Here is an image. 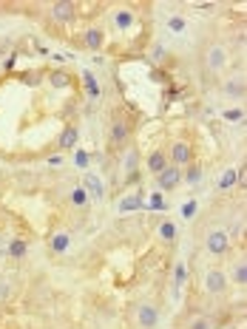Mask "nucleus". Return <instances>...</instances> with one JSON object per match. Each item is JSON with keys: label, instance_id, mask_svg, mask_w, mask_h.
Wrapping results in <instances>:
<instances>
[{"label": "nucleus", "instance_id": "nucleus-1", "mask_svg": "<svg viewBox=\"0 0 247 329\" xmlns=\"http://www.w3.org/2000/svg\"><path fill=\"white\" fill-rule=\"evenodd\" d=\"M228 62H230V52H228V46H222V43H210L208 48H204L202 54V66L208 74H213V77H219L222 71L228 68Z\"/></svg>", "mask_w": 247, "mask_h": 329}, {"label": "nucleus", "instance_id": "nucleus-2", "mask_svg": "<svg viewBox=\"0 0 247 329\" xmlns=\"http://www.w3.org/2000/svg\"><path fill=\"white\" fill-rule=\"evenodd\" d=\"M165 154H168V164H174V168H188L194 162V145L188 139H176L170 145V150H165Z\"/></svg>", "mask_w": 247, "mask_h": 329}, {"label": "nucleus", "instance_id": "nucleus-3", "mask_svg": "<svg viewBox=\"0 0 247 329\" xmlns=\"http://www.w3.org/2000/svg\"><path fill=\"white\" fill-rule=\"evenodd\" d=\"M204 247H208L210 256H224L230 250V233L222 230V227H210L208 236H204Z\"/></svg>", "mask_w": 247, "mask_h": 329}, {"label": "nucleus", "instance_id": "nucleus-4", "mask_svg": "<svg viewBox=\"0 0 247 329\" xmlns=\"http://www.w3.org/2000/svg\"><path fill=\"white\" fill-rule=\"evenodd\" d=\"M228 286H230V278H228L224 270L210 267L208 272H204V292L208 295H224L228 292Z\"/></svg>", "mask_w": 247, "mask_h": 329}, {"label": "nucleus", "instance_id": "nucleus-5", "mask_svg": "<svg viewBox=\"0 0 247 329\" xmlns=\"http://www.w3.org/2000/svg\"><path fill=\"white\" fill-rule=\"evenodd\" d=\"M128 136H131V125H128V120H125L122 114H114V120H111V148L114 150H122L125 145H128Z\"/></svg>", "mask_w": 247, "mask_h": 329}, {"label": "nucleus", "instance_id": "nucleus-6", "mask_svg": "<svg viewBox=\"0 0 247 329\" xmlns=\"http://www.w3.org/2000/svg\"><path fill=\"white\" fill-rule=\"evenodd\" d=\"M156 324H159V306L156 304H150V301L140 304V306H136V326L140 329H154Z\"/></svg>", "mask_w": 247, "mask_h": 329}, {"label": "nucleus", "instance_id": "nucleus-7", "mask_svg": "<svg viewBox=\"0 0 247 329\" xmlns=\"http://www.w3.org/2000/svg\"><path fill=\"white\" fill-rule=\"evenodd\" d=\"M48 14H52L54 23L66 26V23H71V20L77 18V6L68 3V0H60V3H52V6H48Z\"/></svg>", "mask_w": 247, "mask_h": 329}, {"label": "nucleus", "instance_id": "nucleus-8", "mask_svg": "<svg viewBox=\"0 0 247 329\" xmlns=\"http://www.w3.org/2000/svg\"><path fill=\"white\" fill-rule=\"evenodd\" d=\"M156 184H159V190H176L179 184H182V168L168 164L162 174H156Z\"/></svg>", "mask_w": 247, "mask_h": 329}, {"label": "nucleus", "instance_id": "nucleus-9", "mask_svg": "<svg viewBox=\"0 0 247 329\" xmlns=\"http://www.w3.org/2000/svg\"><path fill=\"white\" fill-rule=\"evenodd\" d=\"M82 188L88 193V199H106V184L100 182L97 174H82Z\"/></svg>", "mask_w": 247, "mask_h": 329}, {"label": "nucleus", "instance_id": "nucleus-10", "mask_svg": "<svg viewBox=\"0 0 247 329\" xmlns=\"http://www.w3.org/2000/svg\"><path fill=\"white\" fill-rule=\"evenodd\" d=\"M136 179H140V154H136V148H128V156H125V182L136 184Z\"/></svg>", "mask_w": 247, "mask_h": 329}, {"label": "nucleus", "instance_id": "nucleus-11", "mask_svg": "<svg viewBox=\"0 0 247 329\" xmlns=\"http://www.w3.org/2000/svg\"><path fill=\"white\" fill-rule=\"evenodd\" d=\"M82 46H86V48H91V52H100V48L106 46V32H102V28H97V26L86 28V32H82Z\"/></svg>", "mask_w": 247, "mask_h": 329}, {"label": "nucleus", "instance_id": "nucleus-12", "mask_svg": "<svg viewBox=\"0 0 247 329\" xmlns=\"http://www.w3.org/2000/svg\"><path fill=\"white\" fill-rule=\"evenodd\" d=\"M145 168H148L154 176L162 174V170L168 168V154H165V150H150L148 159H145Z\"/></svg>", "mask_w": 247, "mask_h": 329}, {"label": "nucleus", "instance_id": "nucleus-13", "mask_svg": "<svg viewBox=\"0 0 247 329\" xmlns=\"http://www.w3.org/2000/svg\"><path fill=\"white\" fill-rule=\"evenodd\" d=\"M111 20H114V26H116V32H128V28L134 26V12L131 9H114L111 12Z\"/></svg>", "mask_w": 247, "mask_h": 329}, {"label": "nucleus", "instance_id": "nucleus-14", "mask_svg": "<svg viewBox=\"0 0 247 329\" xmlns=\"http://www.w3.org/2000/svg\"><path fill=\"white\" fill-rule=\"evenodd\" d=\"M182 329H219V320L210 315H190Z\"/></svg>", "mask_w": 247, "mask_h": 329}, {"label": "nucleus", "instance_id": "nucleus-15", "mask_svg": "<svg viewBox=\"0 0 247 329\" xmlns=\"http://www.w3.org/2000/svg\"><path fill=\"white\" fill-rule=\"evenodd\" d=\"M77 136H80L77 128H74V125H66L60 139H57V148H60V150H74V148H77Z\"/></svg>", "mask_w": 247, "mask_h": 329}, {"label": "nucleus", "instance_id": "nucleus-16", "mask_svg": "<svg viewBox=\"0 0 247 329\" xmlns=\"http://www.w3.org/2000/svg\"><path fill=\"white\" fill-rule=\"evenodd\" d=\"M156 236H159V242H162V244H176V238H179V227L168 218V222H162V224H159Z\"/></svg>", "mask_w": 247, "mask_h": 329}, {"label": "nucleus", "instance_id": "nucleus-17", "mask_svg": "<svg viewBox=\"0 0 247 329\" xmlns=\"http://www.w3.org/2000/svg\"><path fill=\"white\" fill-rule=\"evenodd\" d=\"M202 176H204L202 164H199V162H190V164H188V170H182V182H188L190 188H196V184L202 182Z\"/></svg>", "mask_w": 247, "mask_h": 329}, {"label": "nucleus", "instance_id": "nucleus-18", "mask_svg": "<svg viewBox=\"0 0 247 329\" xmlns=\"http://www.w3.org/2000/svg\"><path fill=\"white\" fill-rule=\"evenodd\" d=\"M145 208V196L142 193H131L120 202V213H131V210H142Z\"/></svg>", "mask_w": 247, "mask_h": 329}, {"label": "nucleus", "instance_id": "nucleus-19", "mask_svg": "<svg viewBox=\"0 0 247 329\" xmlns=\"http://www.w3.org/2000/svg\"><path fill=\"white\" fill-rule=\"evenodd\" d=\"M82 86H86V91H88L91 100H97L100 96V82H97V77H94L91 71H82Z\"/></svg>", "mask_w": 247, "mask_h": 329}, {"label": "nucleus", "instance_id": "nucleus-20", "mask_svg": "<svg viewBox=\"0 0 247 329\" xmlns=\"http://www.w3.org/2000/svg\"><path fill=\"white\" fill-rule=\"evenodd\" d=\"M224 88H228V94L233 100H244V77H233Z\"/></svg>", "mask_w": 247, "mask_h": 329}, {"label": "nucleus", "instance_id": "nucleus-21", "mask_svg": "<svg viewBox=\"0 0 247 329\" xmlns=\"http://www.w3.org/2000/svg\"><path fill=\"white\" fill-rule=\"evenodd\" d=\"M71 247V236L68 233H54L52 236V250L54 252H66Z\"/></svg>", "mask_w": 247, "mask_h": 329}, {"label": "nucleus", "instance_id": "nucleus-22", "mask_svg": "<svg viewBox=\"0 0 247 329\" xmlns=\"http://www.w3.org/2000/svg\"><path fill=\"white\" fill-rule=\"evenodd\" d=\"M165 26H168V32H174V34H182L188 28V20L182 18V14H170V18L165 20Z\"/></svg>", "mask_w": 247, "mask_h": 329}, {"label": "nucleus", "instance_id": "nucleus-23", "mask_svg": "<svg viewBox=\"0 0 247 329\" xmlns=\"http://www.w3.org/2000/svg\"><path fill=\"white\" fill-rule=\"evenodd\" d=\"M233 284H247V261L244 258H238L236 264H233Z\"/></svg>", "mask_w": 247, "mask_h": 329}, {"label": "nucleus", "instance_id": "nucleus-24", "mask_svg": "<svg viewBox=\"0 0 247 329\" xmlns=\"http://www.w3.org/2000/svg\"><path fill=\"white\" fill-rule=\"evenodd\" d=\"M9 252H12V258H26L28 244L23 242V238H12L9 242Z\"/></svg>", "mask_w": 247, "mask_h": 329}, {"label": "nucleus", "instance_id": "nucleus-25", "mask_svg": "<svg viewBox=\"0 0 247 329\" xmlns=\"http://www.w3.org/2000/svg\"><path fill=\"white\" fill-rule=\"evenodd\" d=\"M88 193H86V188H82V184H77V188H74V190H71V204H74V208H86V204H88Z\"/></svg>", "mask_w": 247, "mask_h": 329}, {"label": "nucleus", "instance_id": "nucleus-26", "mask_svg": "<svg viewBox=\"0 0 247 329\" xmlns=\"http://www.w3.org/2000/svg\"><path fill=\"white\" fill-rule=\"evenodd\" d=\"M233 184H236V168H228V170L222 174V179L216 182V188H219V190H230Z\"/></svg>", "mask_w": 247, "mask_h": 329}, {"label": "nucleus", "instance_id": "nucleus-27", "mask_svg": "<svg viewBox=\"0 0 247 329\" xmlns=\"http://www.w3.org/2000/svg\"><path fill=\"white\" fill-rule=\"evenodd\" d=\"M48 82H52L54 88H68L71 86V77L66 74V71H52V74H48Z\"/></svg>", "mask_w": 247, "mask_h": 329}, {"label": "nucleus", "instance_id": "nucleus-28", "mask_svg": "<svg viewBox=\"0 0 247 329\" xmlns=\"http://www.w3.org/2000/svg\"><path fill=\"white\" fill-rule=\"evenodd\" d=\"M224 120L228 122H244V111H242V108H230V111H224Z\"/></svg>", "mask_w": 247, "mask_h": 329}, {"label": "nucleus", "instance_id": "nucleus-29", "mask_svg": "<svg viewBox=\"0 0 247 329\" xmlns=\"http://www.w3.org/2000/svg\"><path fill=\"white\" fill-rule=\"evenodd\" d=\"M185 284V264L179 261L176 264V281H174V292H179V286Z\"/></svg>", "mask_w": 247, "mask_h": 329}, {"label": "nucleus", "instance_id": "nucleus-30", "mask_svg": "<svg viewBox=\"0 0 247 329\" xmlns=\"http://www.w3.org/2000/svg\"><path fill=\"white\" fill-rule=\"evenodd\" d=\"M145 208H150V210H165V202H162V193H154V196H150V202L145 204Z\"/></svg>", "mask_w": 247, "mask_h": 329}, {"label": "nucleus", "instance_id": "nucleus-31", "mask_svg": "<svg viewBox=\"0 0 247 329\" xmlns=\"http://www.w3.org/2000/svg\"><path fill=\"white\" fill-rule=\"evenodd\" d=\"M74 162H77V168H82V170H86V168H88V162H91V156L86 154V150H77V156H74Z\"/></svg>", "mask_w": 247, "mask_h": 329}, {"label": "nucleus", "instance_id": "nucleus-32", "mask_svg": "<svg viewBox=\"0 0 247 329\" xmlns=\"http://www.w3.org/2000/svg\"><path fill=\"white\" fill-rule=\"evenodd\" d=\"M194 213H196V202H188L185 208H182V216H185V218H194Z\"/></svg>", "mask_w": 247, "mask_h": 329}, {"label": "nucleus", "instance_id": "nucleus-33", "mask_svg": "<svg viewBox=\"0 0 247 329\" xmlns=\"http://www.w3.org/2000/svg\"><path fill=\"white\" fill-rule=\"evenodd\" d=\"M48 164H62V156H60V154H54V156H48Z\"/></svg>", "mask_w": 247, "mask_h": 329}, {"label": "nucleus", "instance_id": "nucleus-34", "mask_svg": "<svg viewBox=\"0 0 247 329\" xmlns=\"http://www.w3.org/2000/svg\"><path fill=\"white\" fill-rule=\"evenodd\" d=\"M3 48H6V46H3V43H0V54H3Z\"/></svg>", "mask_w": 247, "mask_h": 329}]
</instances>
